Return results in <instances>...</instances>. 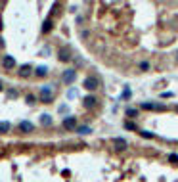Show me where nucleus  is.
Returning a JSON list of instances; mask_svg holds the SVG:
<instances>
[{
  "instance_id": "obj_11",
  "label": "nucleus",
  "mask_w": 178,
  "mask_h": 182,
  "mask_svg": "<svg viewBox=\"0 0 178 182\" xmlns=\"http://www.w3.org/2000/svg\"><path fill=\"white\" fill-rule=\"evenodd\" d=\"M52 123H54V119H52V115H48V113H44V115L40 117V125H42V127H50Z\"/></svg>"
},
{
  "instance_id": "obj_16",
  "label": "nucleus",
  "mask_w": 178,
  "mask_h": 182,
  "mask_svg": "<svg viewBox=\"0 0 178 182\" xmlns=\"http://www.w3.org/2000/svg\"><path fill=\"white\" fill-rule=\"evenodd\" d=\"M54 27V23H52V19H46L44 21V25H42V33L46 35V33H50V29Z\"/></svg>"
},
{
  "instance_id": "obj_21",
  "label": "nucleus",
  "mask_w": 178,
  "mask_h": 182,
  "mask_svg": "<svg viewBox=\"0 0 178 182\" xmlns=\"http://www.w3.org/2000/svg\"><path fill=\"white\" fill-rule=\"evenodd\" d=\"M121 98H123V100H128V98H130V88H124V90H123V96H121Z\"/></svg>"
},
{
  "instance_id": "obj_10",
  "label": "nucleus",
  "mask_w": 178,
  "mask_h": 182,
  "mask_svg": "<svg viewBox=\"0 0 178 182\" xmlns=\"http://www.w3.org/2000/svg\"><path fill=\"white\" fill-rule=\"evenodd\" d=\"M31 71H33V65H29V63H25V65L19 67V75H21V77H29Z\"/></svg>"
},
{
  "instance_id": "obj_5",
  "label": "nucleus",
  "mask_w": 178,
  "mask_h": 182,
  "mask_svg": "<svg viewBox=\"0 0 178 182\" xmlns=\"http://www.w3.org/2000/svg\"><path fill=\"white\" fill-rule=\"evenodd\" d=\"M19 131H21V132H33L35 125L29 123V121H21V123H19Z\"/></svg>"
},
{
  "instance_id": "obj_27",
  "label": "nucleus",
  "mask_w": 178,
  "mask_h": 182,
  "mask_svg": "<svg viewBox=\"0 0 178 182\" xmlns=\"http://www.w3.org/2000/svg\"><path fill=\"white\" fill-rule=\"evenodd\" d=\"M4 29V21H2V17H0V31Z\"/></svg>"
},
{
  "instance_id": "obj_2",
  "label": "nucleus",
  "mask_w": 178,
  "mask_h": 182,
  "mask_svg": "<svg viewBox=\"0 0 178 182\" xmlns=\"http://www.w3.org/2000/svg\"><path fill=\"white\" fill-rule=\"evenodd\" d=\"M82 86L86 88V90H96V88L100 86V80L96 79V77H88V79H84Z\"/></svg>"
},
{
  "instance_id": "obj_3",
  "label": "nucleus",
  "mask_w": 178,
  "mask_h": 182,
  "mask_svg": "<svg viewBox=\"0 0 178 182\" xmlns=\"http://www.w3.org/2000/svg\"><path fill=\"white\" fill-rule=\"evenodd\" d=\"M75 79H77V71L75 69H67L65 73H63V83H65V84L75 83Z\"/></svg>"
},
{
  "instance_id": "obj_8",
  "label": "nucleus",
  "mask_w": 178,
  "mask_h": 182,
  "mask_svg": "<svg viewBox=\"0 0 178 182\" xmlns=\"http://www.w3.org/2000/svg\"><path fill=\"white\" fill-rule=\"evenodd\" d=\"M2 63H4V67H6V69H14V67H15V59L12 58V56H4Z\"/></svg>"
},
{
  "instance_id": "obj_25",
  "label": "nucleus",
  "mask_w": 178,
  "mask_h": 182,
  "mask_svg": "<svg viewBox=\"0 0 178 182\" xmlns=\"http://www.w3.org/2000/svg\"><path fill=\"white\" fill-rule=\"evenodd\" d=\"M25 100H27V104H35V96H33V94H29Z\"/></svg>"
},
{
  "instance_id": "obj_4",
  "label": "nucleus",
  "mask_w": 178,
  "mask_h": 182,
  "mask_svg": "<svg viewBox=\"0 0 178 182\" xmlns=\"http://www.w3.org/2000/svg\"><path fill=\"white\" fill-rule=\"evenodd\" d=\"M63 127H65L67 131H75L77 128V119L75 117H65V119H63Z\"/></svg>"
},
{
  "instance_id": "obj_13",
  "label": "nucleus",
  "mask_w": 178,
  "mask_h": 182,
  "mask_svg": "<svg viewBox=\"0 0 178 182\" xmlns=\"http://www.w3.org/2000/svg\"><path fill=\"white\" fill-rule=\"evenodd\" d=\"M35 75H36V77H46V75H48V67L38 65V67L35 69Z\"/></svg>"
},
{
  "instance_id": "obj_7",
  "label": "nucleus",
  "mask_w": 178,
  "mask_h": 182,
  "mask_svg": "<svg viewBox=\"0 0 178 182\" xmlns=\"http://www.w3.org/2000/svg\"><path fill=\"white\" fill-rule=\"evenodd\" d=\"M142 109H155V111H163L165 106H161V104H149V102H144V104H142Z\"/></svg>"
},
{
  "instance_id": "obj_26",
  "label": "nucleus",
  "mask_w": 178,
  "mask_h": 182,
  "mask_svg": "<svg viewBox=\"0 0 178 182\" xmlns=\"http://www.w3.org/2000/svg\"><path fill=\"white\" fill-rule=\"evenodd\" d=\"M67 96H69V98H75V96H77V90H69V94H67Z\"/></svg>"
},
{
  "instance_id": "obj_9",
  "label": "nucleus",
  "mask_w": 178,
  "mask_h": 182,
  "mask_svg": "<svg viewBox=\"0 0 178 182\" xmlns=\"http://www.w3.org/2000/svg\"><path fill=\"white\" fill-rule=\"evenodd\" d=\"M113 146H115V149H124L128 144L124 138H113Z\"/></svg>"
},
{
  "instance_id": "obj_14",
  "label": "nucleus",
  "mask_w": 178,
  "mask_h": 182,
  "mask_svg": "<svg viewBox=\"0 0 178 182\" xmlns=\"http://www.w3.org/2000/svg\"><path fill=\"white\" fill-rule=\"evenodd\" d=\"M10 128H12V125L8 121H0V134H6Z\"/></svg>"
},
{
  "instance_id": "obj_12",
  "label": "nucleus",
  "mask_w": 178,
  "mask_h": 182,
  "mask_svg": "<svg viewBox=\"0 0 178 182\" xmlns=\"http://www.w3.org/2000/svg\"><path fill=\"white\" fill-rule=\"evenodd\" d=\"M96 102H98V100H96V98H94V96H86V98H84V100H82V104H84V107H88V109H90V107H94V106H96Z\"/></svg>"
},
{
  "instance_id": "obj_29",
  "label": "nucleus",
  "mask_w": 178,
  "mask_h": 182,
  "mask_svg": "<svg viewBox=\"0 0 178 182\" xmlns=\"http://www.w3.org/2000/svg\"><path fill=\"white\" fill-rule=\"evenodd\" d=\"M176 111H178V107H176Z\"/></svg>"
},
{
  "instance_id": "obj_23",
  "label": "nucleus",
  "mask_w": 178,
  "mask_h": 182,
  "mask_svg": "<svg viewBox=\"0 0 178 182\" xmlns=\"http://www.w3.org/2000/svg\"><path fill=\"white\" fill-rule=\"evenodd\" d=\"M140 69H142V71H148V69H149V63H148V62H142V63H140Z\"/></svg>"
},
{
  "instance_id": "obj_1",
  "label": "nucleus",
  "mask_w": 178,
  "mask_h": 182,
  "mask_svg": "<svg viewBox=\"0 0 178 182\" xmlns=\"http://www.w3.org/2000/svg\"><path fill=\"white\" fill-rule=\"evenodd\" d=\"M40 100H42V104H52V100H54L52 84H44V86H40Z\"/></svg>"
},
{
  "instance_id": "obj_20",
  "label": "nucleus",
  "mask_w": 178,
  "mask_h": 182,
  "mask_svg": "<svg viewBox=\"0 0 178 182\" xmlns=\"http://www.w3.org/2000/svg\"><path fill=\"white\" fill-rule=\"evenodd\" d=\"M6 96H8V98H17V90H14V88H10V90L6 92Z\"/></svg>"
},
{
  "instance_id": "obj_28",
  "label": "nucleus",
  "mask_w": 178,
  "mask_h": 182,
  "mask_svg": "<svg viewBox=\"0 0 178 182\" xmlns=\"http://www.w3.org/2000/svg\"><path fill=\"white\" fill-rule=\"evenodd\" d=\"M0 90H2V83H0Z\"/></svg>"
},
{
  "instance_id": "obj_18",
  "label": "nucleus",
  "mask_w": 178,
  "mask_h": 182,
  "mask_svg": "<svg viewBox=\"0 0 178 182\" xmlns=\"http://www.w3.org/2000/svg\"><path fill=\"white\" fill-rule=\"evenodd\" d=\"M124 128H127V131H136V123H132V121H127V123H124Z\"/></svg>"
},
{
  "instance_id": "obj_6",
  "label": "nucleus",
  "mask_w": 178,
  "mask_h": 182,
  "mask_svg": "<svg viewBox=\"0 0 178 182\" xmlns=\"http://www.w3.org/2000/svg\"><path fill=\"white\" fill-rule=\"evenodd\" d=\"M71 58H73V56H71L69 48H62V50H59V62H69Z\"/></svg>"
},
{
  "instance_id": "obj_19",
  "label": "nucleus",
  "mask_w": 178,
  "mask_h": 182,
  "mask_svg": "<svg viewBox=\"0 0 178 182\" xmlns=\"http://www.w3.org/2000/svg\"><path fill=\"white\" fill-rule=\"evenodd\" d=\"M140 134H142L144 138H155V134H153V132H149V131H140Z\"/></svg>"
},
{
  "instance_id": "obj_24",
  "label": "nucleus",
  "mask_w": 178,
  "mask_h": 182,
  "mask_svg": "<svg viewBox=\"0 0 178 182\" xmlns=\"http://www.w3.org/2000/svg\"><path fill=\"white\" fill-rule=\"evenodd\" d=\"M161 98H163V100H167V98H172V92H163V94H161Z\"/></svg>"
},
{
  "instance_id": "obj_17",
  "label": "nucleus",
  "mask_w": 178,
  "mask_h": 182,
  "mask_svg": "<svg viewBox=\"0 0 178 182\" xmlns=\"http://www.w3.org/2000/svg\"><path fill=\"white\" fill-rule=\"evenodd\" d=\"M127 117H138V109L128 107V109H127Z\"/></svg>"
},
{
  "instance_id": "obj_15",
  "label": "nucleus",
  "mask_w": 178,
  "mask_h": 182,
  "mask_svg": "<svg viewBox=\"0 0 178 182\" xmlns=\"http://www.w3.org/2000/svg\"><path fill=\"white\" fill-rule=\"evenodd\" d=\"M75 131L79 132V134H90V132H92V131H90V127H86V125H80V127H77Z\"/></svg>"
},
{
  "instance_id": "obj_22",
  "label": "nucleus",
  "mask_w": 178,
  "mask_h": 182,
  "mask_svg": "<svg viewBox=\"0 0 178 182\" xmlns=\"http://www.w3.org/2000/svg\"><path fill=\"white\" fill-rule=\"evenodd\" d=\"M169 161H171V163H178V155H176V153H171V155H169Z\"/></svg>"
}]
</instances>
